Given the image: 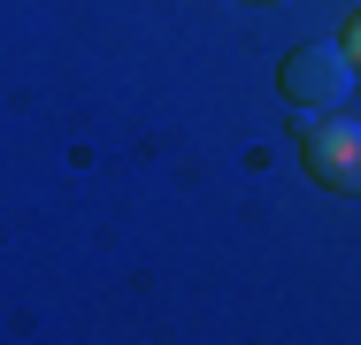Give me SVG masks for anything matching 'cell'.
Instances as JSON below:
<instances>
[{"instance_id": "1", "label": "cell", "mask_w": 361, "mask_h": 345, "mask_svg": "<svg viewBox=\"0 0 361 345\" xmlns=\"http://www.w3.org/2000/svg\"><path fill=\"white\" fill-rule=\"evenodd\" d=\"M354 84H361V69L338 39H307V46H292L277 62V92H285L292 115H331V108H346Z\"/></svg>"}, {"instance_id": "2", "label": "cell", "mask_w": 361, "mask_h": 345, "mask_svg": "<svg viewBox=\"0 0 361 345\" xmlns=\"http://www.w3.org/2000/svg\"><path fill=\"white\" fill-rule=\"evenodd\" d=\"M300 161L315 169V184H331V192H346L361 200V123L354 115H307V131H300Z\"/></svg>"}, {"instance_id": "3", "label": "cell", "mask_w": 361, "mask_h": 345, "mask_svg": "<svg viewBox=\"0 0 361 345\" xmlns=\"http://www.w3.org/2000/svg\"><path fill=\"white\" fill-rule=\"evenodd\" d=\"M346 54H354V69H361V15H346V39H338Z\"/></svg>"}, {"instance_id": "4", "label": "cell", "mask_w": 361, "mask_h": 345, "mask_svg": "<svg viewBox=\"0 0 361 345\" xmlns=\"http://www.w3.org/2000/svg\"><path fill=\"white\" fill-rule=\"evenodd\" d=\"M246 8H285V0H246Z\"/></svg>"}]
</instances>
